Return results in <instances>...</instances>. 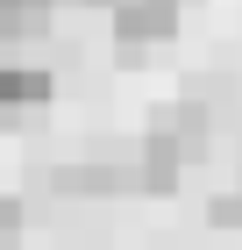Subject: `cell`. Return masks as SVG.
Masks as SVG:
<instances>
[{"label": "cell", "instance_id": "6", "mask_svg": "<svg viewBox=\"0 0 242 250\" xmlns=\"http://www.w3.org/2000/svg\"><path fill=\"white\" fill-rule=\"evenodd\" d=\"M21 229H29V208L15 193H0V250H21Z\"/></svg>", "mask_w": 242, "mask_h": 250}, {"label": "cell", "instance_id": "7", "mask_svg": "<svg viewBox=\"0 0 242 250\" xmlns=\"http://www.w3.org/2000/svg\"><path fill=\"white\" fill-rule=\"evenodd\" d=\"M206 222H214V229H242V186L214 193V200H206Z\"/></svg>", "mask_w": 242, "mask_h": 250}, {"label": "cell", "instance_id": "1", "mask_svg": "<svg viewBox=\"0 0 242 250\" xmlns=\"http://www.w3.org/2000/svg\"><path fill=\"white\" fill-rule=\"evenodd\" d=\"M107 29L121 43V58H143L178 36V0H107Z\"/></svg>", "mask_w": 242, "mask_h": 250}, {"label": "cell", "instance_id": "8", "mask_svg": "<svg viewBox=\"0 0 242 250\" xmlns=\"http://www.w3.org/2000/svg\"><path fill=\"white\" fill-rule=\"evenodd\" d=\"M100 7H107V0H100Z\"/></svg>", "mask_w": 242, "mask_h": 250}, {"label": "cell", "instance_id": "5", "mask_svg": "<svg viewBox=\"0 0 242 250\" xmlns=\"http://www.w3.org/2000/svg\"><path fill=\"white\" fill-rule=\"evenodd\" d=\"M50 7L57 0H0V43H29L50 29Z\"/></svg>", "mask_w": 242, "mask_h": 250}, {"label": "cell", "instance_id": "3", "mask_svg": "<svg viewBox=\"0 0 242 250\" xmlns=\"http://www.w3.org/2000/svg\"><path fill=\"white\" fill-rule=\"evenodd\" d=\"M178 172H186V150H178L164 129H149L143 150H135V186H143V193H171V186H178Z\"/></svg>", "mask_w": 242, "mask_h": 250}, {"label": "cell", "instance_id": "4", "mask_svg": "<svg viewBox=\"0 0 242 250\" xmlns=\"http://www.w3.org/2000/svg\"><path fill=\"white\" fill-rule=\"evenodd\" d=\"M50 186L72 193V200H100V193H129L135 186V165H64Z\"/></svg>", "mask_w": 242, "mask_h": 250}, {"label": "cell", "instance_id": "2", "mask_svg": "<svg viewBox=\"0 0 242 250\" xmlns=\"http://www.w3.org/2000/svg\"><path fill=\"white\" fill-rule=\"evenodd\" d=\"M50 93H57V79L43 72V64H0V122L50 107Z\"/></svg>", "mask_w": 242, "mask_h": 250}]
</instances>
